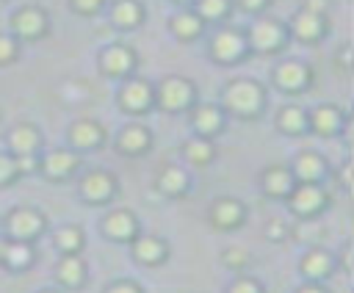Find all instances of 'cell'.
<instances>
[{
  "label": "cell",
  "mask_w": 354,
  "mask_h": 293,
  "mask_svg": "<svg viewBox=\"0 0 354 293\" xmlns=\"http://www.w3.org/2000/svg\"><path fill=\"white\" fill-rule=\"evenodd\" d=\"M266 88L260 80L254 77H235L230 80L224 88H221V111L227 116H235V119H243V122H252L257 119L263 111H266Z\"/></svg>",
  "instance_id": "cell-1"
},
{
  "label": "cell",
  "mask_w": 354,
  "mask_h": 293,
  "mask_svg": "<svg viewBox=\"0 0 354 293\" xmlns=\"http://www.w3.org/2000/svg\"><path fill=\"white\" fill-rule=\"evenodd\" d=\"M196 105V86L183 75H166L155 86V108L163 113H188Z\"/></svg>",
  "instance_id": "cell-2"
},
{
  "label": "cell",
  "mask_w": 354,
  "mask_h": 293,
  "mask_svg": "<svg viewBox=\"0 0 354 293\" xmlns=\"http://www.w3.org/2000/svg\"><path fill=\"white\" fill-rule=\"evenodd\" d=\"M288 39H290L288 25L274 17H257L246 30L249 53H257V55H279L288 47Z\"/></svg>",
  "instance_id": "cell-3"
},
{
  "label": "cell",
  "mask_w": 354,
  "mask_h": 293,
  "mask_svg": "<svg viewBox=\"0 0 354 293\" xmlns=\"http://www.w3.org/2000/svg\"><path fill=\"white\" fill-rule=\"evenodd\" d=\"M207 55H210L216 64H221V66H235V64H241V61L249 55L246 33L238 30V28H218V30L210 36Z\"/></svg>",
  "instance_id": "cell-4"
},
{
  "label": "cell",
  "mask_w": 354,
  "mask_h": 293,
  "mask_svg": "<svg viewBox=\"0 0 354 293\" xmlns=\"http://www.w3.org/2000/svg\"><path fill=\"white\" fill-rule=\"evenodd\" d=\"M285 202H288V210L296 218L310 221V218H318L326 210L329 193L321 188V182H296V188L290 191V196Z\"/></svg>",
  "instance_id": "cell-5"
},
{
  "label": "cell",
  "mask_w": 354,
  "mask_h": 293,
  "mask_svg": "<svg viewBox=\"0 0 354 293\" xmlns=\"http://www.w3.org/2000/svg\"><path fill=\"white\" fill-rule=\"evenodd\" d=\"M116 102L130 116H144L155 108V86L144 77H127L116 94Z\"/></svg>",
  "instance_id": "cell-6"
},
{
  "label": "cell",
  "mask_w": 354,
  "mask_h": 293,
  "mask_svg": "<svg viewBox=\"0 0 354 293\" xmlns=\"http://www.w3.org/2000/svg\"><path fill=\"white\" fill-rule=\"evenodd\" d=\"M271 80L282 94H304L313 86V69L299 58H282L274 66Z\"/></svg>",
  "instance_id": "cell-7"
},
{
  "label": "cell",
  "mask_w": 354,
  "mask_h": 293,
  "mask_svg": "<svg viewBox=\"0 0 354 293\" xmlns=\"http://www.w3.org/2000/svg\"><path fill=\"white\" fill-rule=\"evenodd\" d=\"M97 66L105 77H116V80H127L133 77L136 66H138V55L133 47L127 44H108L100 50V58H97Z\"/></svg>",
  "instance_id": "cell-8"
},
{
  "label": "cell",
  "mask_w": 354,
  "mask_h": 293,
  "mask_svg": "<svg viewBox=\"0 0 354 293\" xmlns=\"http://www.w3.org/2000/svg\"><path fill=\"white\" fill-rule=\"evenodd\" d=\"M288 33L301 44H321L329 33V17L318 14V11L299 8L288 22Z\"/></svg>",
  "instance_id": "cell-9"
},
{
  "label": "cell",
  "mask_w": 354,
  "mask_h": 293,
  "mask_svg": "<svg viewBox=\"0 0 354 293\" xmlns=\"http://www.w3.org/2000/svg\"><path fill=\"white\" fill-rule=\"evenodd\" d=\"M119 191V182L111 171L105 169H91L80 177V185H77V193L86 205H108Z\"/></svg>",
  "instance_id": "cell-10"
},
{
  "label": "cell",
  "mask_w": 354,
  "mask_h": 293,
  "mask_svg": "<svg viewBox=\"0 0 354 293\" xmlns=\"http://www.w3.org/2000/svg\"><path fill=\"white\" fill-rule=\"evenodd\" d=\"M188 124L194 130V135H202V138H216L224 133V124H227V113L221 111V105L216 102H196L191 111H188Z\"/></svg>",
  "instance_id": "cell-11"
},
{
  "label": "cell",
  "mask_w": 354,
  "mask_h": 293,
  "mask_svg": "<svg viewBox=\"0 0 354 293\" xmlns=\"http://www.w3.org/2000/svg\"><path fill=\"white\" fill-rule=\"evenodd\" d=\"M6 227H8V235H11L14 240H28V243H33V240L47 229V218H44L41 210L22 205V207H14V210H11Z\"/></svg>",
  "instance_id": "cell-12"
},
{
  "label": "cell",
  "mask_w": 354,
  "mask_h": 293,
  "mask_svg": "<svg viewBox=\"0 0 354 293\" xmlns=\"http://www.w3.org/2000/svg\"><path fill=\"white\" fill-rule=\"evenodd\" d=\"M47 28H50V19H47L44 8H39V6H25V8H19V11L11 17V30H14V36H17V39H25V41L41 39V36L47 33Z\"/></svg>",
  "instance_id": "cell-13"
},
{
  "label": "cell",
  "mask_w": 354,
  "mask_h": 293,
  "mask_svg": "<svg viewBox=\"0 0 354 293\" xmlns=\"http://www.w3.org/2000/svg\"><path fill=\"white\" fill-rule=\"evenodd\" d=\"M77 169H80V152H75L72 146H69V149H53V152H47V155L39 160V171H41L47 180H53V182L69 180Z\"/></svg>",
  "instance_id": "cell-14"
},
{
  "label": "cell",
  "mask_w": 354,
  "mask_h": 293,
  "mask_svg": "<svg viewBox=\"0 0 354 293\" xmlns=\"http://www.w3.org/2000/svg\"><path fill=\"white\" fill-rule=\"evenodd\" d=\"M210 224L218 232H232V229L243 227L246 224V207H243V202H238L232 196L213 199V205H210Z\"/></svg>",
  "instance_id": "cell-15"
},
{
  "label": "cell",
  "mask_w": 354,
  "mask_h": 293,
  "mask_svg": "<svg viewBox=\"0 0 354 293\" xmlns=\"http://www.w3.org/2000/svg\"><path fill=\"white\" fill-rule=\"evenodd\" d=\"M310 133H315L318 138H335L343 133L346 127V119H343V111L332 102H324V105H315L310 113Z\"/></svg>",
  "instance_id": "cell-16"
},
{
  "label": "cell",
  "mask_w": 354,
  "mask_h": 293,
  "mask_svg": "<svg viewBox=\"0 0 354 293\" xmlns=\"http://www.w3.org/2000/svg\"><path fill=\"white\" fill-rule=\"evenodd\" d=\"M100 227H102V235L113 243H133L138 238V218L124 207L111 210Z\"/></svg>",
  "instance_id": "cell-17"
},
{
  "label": "cell",
  "mask_w": 354,
  "mask_h": 293,
  "mask_svg": "<svg viewBox=\"0 0 354 293\" xmlns=\"http://www.w3.org/2000/svg\"><path fill=\"white\" fill-rule=\"evenodd\" d=\"M69 146L75 152H94L105 144V127L94 119H77L72 127H69Z\"/></svg>",
  "instance_id": "cell-18"
},
{
  "label": "cell",
  "mask_w": 354,
  "mask_h": 293,
  "mask_svg": "<svg viewBox=\"0 0 354 293\" xmlns=\"http://www.w3.org/2000/svg\"><path fill=\"white\" fill-rule=\"evenodd\" d=\"M149 146H152V133H149V127H144L138 122L124 124L116 135V152L124 158H141L149 152Z\"/></svg>",
  "instance_id": "cell-19"
},
{
  "label": "cell",
  "mask_w": 354,
  "mask_h": 293,
  "mask_svg": "<svg viewBox=\"0 0 354 293\" xmlns=\"http://www.w3.org/2000/svg\"><path fill=\"white\" fill-rule=\"evenodd\" d=\"M332 271H335V254L326 252V249H321V246H310L301 254V260H299V274L304 279L324 282V279L332 276Z\"/></svg>",
  "instance_id": "cell-20"
},
{
  "label": "cell",
  "mask_w": 354,
  "mask_h": 293,
  "mask_svg": "<svg viewBox=\"0 0 354 293\" xmlns=\"http://www.w3.org/2000/svg\"><path fill=\"white\" fill-rule=\"evenodd\" d=\"M130 252H133V260H136L138 265L155 268V265L166 263V257H169V243H166L160 235H138V238L130 243Z\"/></svg>",
  "instance_id": "cell-21"
},
{
  "label": "cell",
  "mask_w": 354,
  "mask_h": 293,
  "mask_svg": "<svg viewBox=\"0 0 354 293\" xmlns=\"http://www.w3.org/2000/svg\"><path fill=\"white\" fill-rule=\"evenodd\" d=\"M290 171H293V177H296V182H324L329 166H326V160H324L321 152H315V149H301V152L293 158Z\"/></svg>",
  "instance_id": "cell-22"
},
{
  "label": "cell",
  "mask_w": 354,
  "mask_h": 293,
  "mask_svg": "<svg viewBox=\"0 0 354 293\" xmlns=\"http://www.w3.org/2000/svg\"><path fill=\"white\" fill-rule=\"evenodd\" d=\"M260 185H263V193L268 199H288L290 191L296 188V177L290 171V166H268L260 177Z\"/></svg>",
  "instance_id": "cell-23"
},
{
  "label": "cell",
  "mask_w": 354,
  "mask_h": 293,
  "mask_svg": "<svg viewBox=\"0 0 354 293\" xmlns=\"http://www.w3.org/2000/svg\"><path fill=\"white\" fill-rule=\"evenodd\" d=\"M274 124L288 138H299L310 130V119H307V111L301 105H282L274 116Z\"/></svg>",
  "instance_id": "cell-24"
},
{
  "label": "cell",
  "mask_w": 354,
  "mask_h": 293,
  "mask_svg": "<svg viewBox=\"0 0 354 293\" xmlns=\"http://www.w3.org/2000/svg\"><path fill=\"white\" fill-rule=\"evenodd\" d=\"M108 17H111V25L113 28H119V30H136V28L144 25L147 11H144V6L138 0H116L111 6V14Z\"/></svg>",
  "instance_id": "cell-25"
},
{
  "label": "cell",
  "mask_w": 354,
  "mask_h": 293,
  "mask_svg": "<svg viewBox=\"0 0 354 293\" xmlns=\"http://www.w3.org/2000/svg\"><path fill=\"white\" fill-rule=\"evenodd\" d=\"M169 30H171V36L177 41H196L202 36V30H205V22L194 8H183V11L171 14Z\"/></svg>",
  "instance_id": "cell-26"
},
{
  "label": "cell",
  "mask_w": 354,
  "mask_h": 293,
  "mask_svg": "<svg viewBox=\"0 0 354 293\" xmlns=\"http://www.w3.org/2000/svg\"><path fill=\"white\" fill-rule=\"evenodd\" d=\"M155 185H158V191H160L163 196L180 199V196H185L188 188H191V174H188L183 166H163L160 174H158V180H155Z\"/></svg>",
  "instance_id": "cell-27"
},
{
  "label": "cell",
  "mask_w": 354,
  "mask_h": 293,
  "mask_svg": "<svg viewBox=\"0 0 354 293\" xmlns=\"http://www.w3.org/2000/svg\"><path fill=\"white\" fill-rule=\"evenodd\" d=\"M36 263V252L28 240H14L8 238L6 246H3V254H0V265L8 268V271H28L30 265Z\"/></svg>",
  "instance_id": "cell-28"
},
{
  "label": "cell",
  "mask_w": 354,
  "mask_h": 293,
  "mask_svg": "<svg viewBox=\"0 0 354 293\" xmlns=\"http://www.w3.org/2000/svg\"><path fill=\"white\" fill-rule=\"evenodd\" d=\"M55 279L66 290H80L86 285V263L80 254H64L55 265Z\"/></svg>",
  "instance_id": "cell-29"
},
{
  "label": "cell",
  "mask_w": 354,
  "mask_h": 293,
  "mask_svg": "<svg viewBox=\"0 0 354 293\" xmlns=\"http://www.w3.org/2000/svg\"><path fill=\"white\" fill-rule=\"evenodd\" d=\"M8 146H11V155L14 158H22V155H36L39 152V146H41V133L33 127V124H28V122H22V124H17L11 133H8Z\"/></svg>",
  "instance_id": "cell-30"
},
{
  "label": "cell",
  "mask_w": 354,
  "mask_h": 293,
  "mask_svg": "<svg viewBox=\"0 0 354 293\" xmlns=\"http://www.w3.org/2000/svg\"><path fill=\"white\" fill-rule=\"evenodd\" d=\"M183 155H185V163L194 166V169H205L216 160V146L210 138H202V135H191L185 144H183Z\"/></svg>",
  "instance_id": "cell-31"
},
{
  "label": "cell",
  "mask_w": 354,
  "mask_h": 293,
  "mask_svg": "<svg viewBox=\"0 0 354 293\" xmlns=\"http://www.w3.org/2000/svg\"><path fill=\"white\" fill-rule=\"evenodd\" d=\"M53 240H55V249H58L61 254H80L83 246H86V235H83V229H80L77 224H64V227H58L55 235H53Z\"/></svg>",
  "instance_id": "cell-32"
},
{
  "label": "cell",
  "mask_w": 354,
  "mask_h": 293,
  "mask_svg": "<svg viewBox=\"0 0 354 293\" xmlns=\"http://www.w3.org/2000/svg\"><path fill=\"white\" fill-rule=\"evenodd\" d=\"M194 11L202 17V22H221L232 11V0H196Z\"/></svg>",
  "instance_id": "cell-33"
},
{
  "label": "cell",
  "mask_w": 354,
  "mask_h": 293,
  "mask_svg": "<svg viewBox=\"0 0 354 293\" xmlns=\"http://www.w3.org/2000/svg\"><path fill=\"white\" fill-rule=\"evenodd\" d=\"M221 263H224L230 271H243V268L252 263V254H249V249L232 243V246H224V249H221Z\"/></svg>",
  "instance_id": "cell-34"
},
{
  "label": "cell",
  "mask_w": 354,
  "mask_h": 293,
  "mask_svg": "<svg viewBox=\"0 0 354 293\" xmlns=\"http://www.w3.org/2000/svg\"><path fill=\"white\" fill-rule=\"evenodd\" d=\"M17 55H19V44H17V39H14V36L0 33V66L14 64V61H17Z\"/></svg>",
  "instance_id": "cell-35"
},
{
  "label": "cell",
  "mask_w": 354,
  "mask_h": 293,
  "mask_svg": "<svg viewBox=\"0 0 354 293\" xmlns=\"http://www.w3.org/2000/svg\"><path fill=\"white\" fill-rule=\"evenodd\" d=\"M19 177V166H17V158L14 155H3L0 152V185H8Z\"/></svg>",
  "instance_id": "cell-36"
},
{
  "label": "cell",
  "mask_w": 354,
  "mask_h": 293,
  "mask_svg": "<svg viewBox=\"0 0 354 293\" xmlns=\"http://www.w3.org/2000/svg\"><path fill=\"white\" fill-rule=\"evenodd\" d=\"M288 221H282V218H268L266 221V238L271 240V243H282L285 238H288Z\"/></svg>",
  "instance_id": "cell-37"
},
{
  "label": "cell",
  "mask_w": 354,
  "mask_h": 293,
  "mask_svg": "<svg viewBox=\"0 0 354 293\" xmlns=\"http://www.w3.org/2000/svg\"><path fill=\"white\" fill-rule=\"evenodd\" d=\"M105 3L108 0H69V8L75 14H80V17H94L97 11H102Z\"/></svg>",
  "instance_id": "cell-38"
},
{
  "label": "cell",
  "mask_w": 354,
  "mask_h": 293,
  "mask_svg": "<svg viewBox=\"0 0 354 293\" xmlns=\"http://www.w3.org/2000/svg\"><path fill=\"white\" fill-rule=\"evenodd\" d=\"M227 293H266V290H263V285H260L257 279H252V276H238V279L227 287Z\"/></svg>",
  "instance_id": "cell-39"
},
{
  "label": "cell",
  "mask_w": 354,
  "mask_h": 293,
  "mask_svg": "<svg viewBox=\"0 0 354 293\" xmlns=\"http://www.w3.org/2000/svg\"><path fill=\"white\" fill-rule=\"evenodd\" d=\"M102 293H144V290H141V285L133 282V279H116V282H111Z\"/></svg>",
  "instance_id": "cell-40"
},
{
  "label": "cell",
  "mask_w": 354,
  "mask_h": 293,
  "mask_svg": "<svg viewBox=\"0 0 354 293\" xmlns=\"http://www.w3.org/2000/svg\"><path fill=\"white\" fill-rule=\"evenodd\" d=\"M232 6H238L246 14H263L271 6V0H232Z\"/></svg>",
  "instance_id": "cell-41"
},
{
  "label": "cell",
  "mask_w": 354,
  "mask_h": 293,
  "mask_svg": "<svg viewBox=\"0 0 354 293\" xmlns=\"http://www.w3.org/2000/svg\"><path fill=\"white\" fill-rule=\"evenodd\" d=\"M293 293H329L324 282H313V279H304Z\"/></svg>",
  "instance_id": "cell-42"
},
{
  "label": "cell",
  "mask_w": 354,
  "mask_h": 293,
  "mask_svg": "<svg viewBox=\"0 0 354 293\" xmlns=\"http://www.w3.org/2000/svg\"><path fill=\"white\" fill-rule=\"evenodd\" d=\"M301 8H307V11H318V14H326L329 0H301Z\"/></svg>",
  "instance_id": "cell-43"
},
{
  "label": "cell",
  "mask_w": 354,
  "mask_h": 293,
  "mask_svg": "<svg viewBox=\"0 0 354 293\" xmlns=\"http://www.w3.org/2000/svg\"><path fill=\"white\" fill-rule=\"evenodd\" d=\"M174 3H183V6H188V3H196V0H174Z\"/></svg>",
  "instance_id": "cell-44"
},
{
  "label": "cell",
  "mask_w": 354,
  "mask_h": 293,
  "mask_svg": "<svg viewBox=\"0 0 354 293\" xmlns=\"http://www.w3.org/2000/svg\"><path fill=\"white\" fill-rule=\"evenodd\" d=\"M39 293H58V290H50V287H44V290H39Z\"/></svg>",
  "instance_id": "cell-45"
},
{
  "label": "cell",
  "mask_w": 354,
  "mask_h": 293,
  "mask_svg": "<svg viewBox=\"0 0 354 293\" xmlns=\"http://www.w3.org/2000/svg\"><path fill=\"white\" fill-rule=\"evenodd\" d=\"M3 246H6V240H3V238H0V254H3Z\"/></svg>",
  "instance_id": "cell-46"
},
{
  "label": "cell",
  "mask_w": 354,
  "mask_h": 293,
  "mask_svg": "<svg viewBox=\"0 0 354 293\" xmlns=\"http://www.w3.org/2000/svg\"><path fill=\"white\" fill-rule=\"evenodd\" d=\"M351 69H354V55H351Z\"/></svg>",
  "instance_id": "cell-47"
},
{
  "label": "cell",
  "mask_w": 354,
  "mask_h": 293,
  "mask_svg": "<svg viewBox=\"0 0 354 293\" xmlns=\"http://www.w3.org/2000/svg\"><path fill=\"white\" fill-rule=\"evenodd\" d=\"M351 293H354V290H351Z\"/></svg>",
  "instance_id": "cell-48"
}]
</instances>
